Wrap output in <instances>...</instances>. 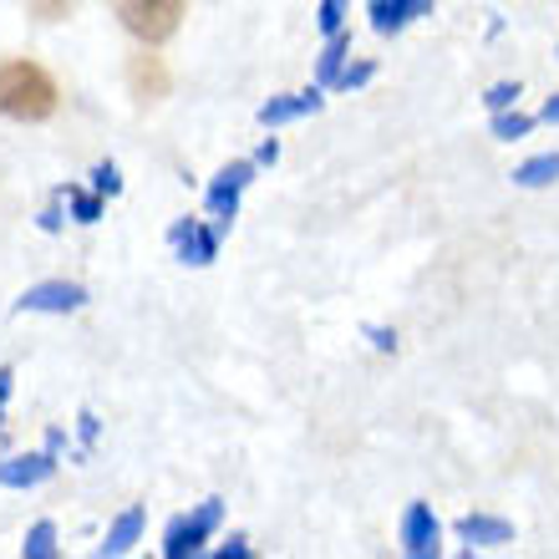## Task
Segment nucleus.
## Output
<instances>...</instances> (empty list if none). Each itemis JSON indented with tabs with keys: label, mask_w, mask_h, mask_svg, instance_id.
<instances>
[{
	"label": "nucleus",
	"mask_w": 559,
	"mask_h": 559,
	"mask_svg": "<svg viewBox=\"0 0 559 559\" xmlns=\"http://www.w3.org/2000/svg\"><path fill=\"white\" fill-rule=\"evenodd\" d=\"M57 112V82L36 61H5L0 67V118L46 122Z\"/></svg>",
	"instance_id": "f257e3e1"
},
{
	"label": "nucleus",
	"mask_w": 559,
	"mask_h": 559,
	"mask_svg": "<svg viewBox=\"0 0 559 559\" xmlns=\"http://www.w3.org/2000/svg\"><path fill=\"white\" fill-rule=\"evenodd\" d=\"M118 21L143 46H163L178 31V21H183V0H122Z\"/></svg>",
	"instance_id": "f03ea898"
},
{
	"label": "nucleus",
	"mask_w": 559,
	"mask_h": 559,
	"mask_svg": "<svg viewBox=\"0 0 559 559\" xmlns=\"http://www.w3.org/2000/svg\"><path fill=\"white\" fill-rule=\"evenodd\" d=\"M219 519H224V503L219 499H209V503H199L193 514L174 519V524H168V534H163V559H189V555H199V549L214 539Z\"/></svg>",
	"instance_id": "7ed1b4c3"
},
{
	"label": "nucleus",
	"mask_w": 559,
	"mask_h": 559,
	"mask_svg": "<svg viewBox=\"0 0 559 559\" xmlns=\"http://www.w3.org/2000/svg\"><path fill=\"white\" fill-rule=\"evenodd\" d=\"M250 178H254V163H245V158L229 163V168H219L214 183L204 189V209L219 224H229L239 214V199H245V189H250Z\"/></svg>",
	"instance_id": "20e7f679"
},
{
	"label": "nucleus",
	"mask_w": 559,
	"mask_h": 559,
	"mask_svg": "<svg viewBox=\"0 0 559 559\" xmlns=\"http://www.w3.org/2000/svg\"><path fill=\"white\" fill-rule=\"evenodd\" d=\"M15 306L36 310V316H72V310L87 306V290H82V285H72V280H41V285H31Z\"/></svg>",
	"instance_id": "39448f33"
},
{
	"label": "nucleus",
	"mask_w": 559,
	"mask_h": 559,
	"mask_svg": "<svg viewBox=\"0 0 559 559\" xmlns=\"http://www.w3.org/2000/svg\"><path fill=\"white\" fill-rule=\"evenodd\" d=\"M168 245H174V254L183 265H209V260L219 254V229H209V224H199V219H178L174 229H168Z\"/></svg>",
	"instance_id": "423d86ee"
},
{
	"label": "nucleus",
	"mask_w": 559,
	"mask_h": 559,
	"mask_svg": "<svg viewBox=\"0 0 559 559\" xmlns=\"http://www.w3.org/2000/svg\"><path fill=\"white\" fill-rule=\"evenodd\" d=\"M402 549L413 559H432L442 549V530L427 503H407V514H402Z\"/></svg>",
	"instance_id": "0eeeda50"
},
{
	"label": "nucleus",
	"mask_w": 559,
	"mask_h": 559,
	"mask_svg": "<svg viewBox=\"0 0 559 559\" xmlns=\"http://www.w3.org/2000/svg\"><path fill=\"white\" fill-rule=\"evenodd\" d=\"M57 473L51 453H21V457H0V488H36Z\"/></svg>",
	"instance_id": "6e6552de"
},
{
	"label": "nucleus",
	"mask_w": 559,
	"mask_h": 559,
	"mask_svg": "<svg viewBox=\"0 0 559 559\" xmlns=\"http://www.w3.org/2000/svg\"><path fill=\"white\" fill-rule=\"evenodd\" d=\"M128 87H133L138 103H158V97H168V67L153 51H138L128 61Z\"/></svg>",
	"instance_id": "1a4fd4ad"
},
{
	"label": "nucleus",
	"mask_w": 559,
	"mask_h": 559,
	"mask_svg": "<svg viewBox=\"0 0 559 559\" xmlns=\"http://www.w3.org/2000/svg\"><path fill=\"white\" fill-rule=\"evenodd\" d=\"M310 112H321V92H285V97H270V103L260 107V122L280 128V122L310 118Z\"/></svg>",
	"instance_id": "9d476101"
},
{
	"label": "nucleus",
	"mask_w": 559,
	"mask_h": 559,
	"mask_svg": "<svg viewBox=\"0 0 559 559\" xmlns=\"http://www.w3.org/2000/svg\"><path fill=\"white\" fill-rule=\"evenodd\" d=\"M457 534L468 539V549H493V545H509V539H514V530L493 514H463L457 519Z\"/></svg>",
	"instance_id": "9b49d317"
},
{
	"label": "nucleus",
	"mask_w": 559,
	"mask_h": 559,
	"mask_svg": "<svg viewBox=\"0 0 559 559\" xmlns=\"http://www.w3.org/2000/svg\"><path fill=\"white\" fill-rule=\"evenodd\" d=\"M432 0H371V26L382 31V36H392V31H402L413 15H423Z\"/></svg>",
	"instance_id": "f8f14e48"
},
{
	"label": "nucleus",
	"mask_w": 559,
	"mask_h": 559,
	"mask_svg": "<svg viewBox=\"0 0 559 559\" xmlns=\"http://www.w3.org/2000/svg\"><path fill=\"white\" fill-rule=\"evenodd\" d=\"M138 534H143V509H128V514L112 519V530L103 539V555H128L138 545Z\"/></svg>",
	"instance_id": "ddd939ff"
},
{
	"label": "nucleus",
	"mask_w": 559,
	"mask_h": 559,
	"mask_svg": "<svg viewBox=\"0 0 559 559\" xmlns=\"http://www.w3.org/2000/svg\"><path fill=\"white\" fill-rule=\"evenodd\" d=\"M514 183L519 189H549V183H559V153H539V158L519 163Z\"/></svg>",
	"instance_id": "4468645a"
},
{
	"label": "nucleus",
	"mask_w": 559,
	"mask_h": 559,
	"mask_svg": "<svg viewBox=\"0 0 559 559\" xmlns=\"http://www.w3.org/2000/svg\"><path fill=\"white\" fill-rule=\"evenodd\" d=\"M346 51H352V36H325V51L316 61V76H321V87H336V76L346 72Z\"/></svg>",
	"instance_id": "2eb2a0df"
},
{
	"label": "nucleus",
	"mask_w": 559,
	"mask_h": 559,
	"mask_svg": "<svg viewBox=\"0 0 559 559\" xmlns=\"http://www.w3.org/2000/svg\"><path fill=\"white\" fill-rule=\"evenodd\" d=\"M21 555H26V559H51V555H57V530H51L46 519H41V524H31Z\"/></svg>",
	"instance_id": "dca6fc26"
},
{
	"label": "nucleus",
	"mask_w": 559,
	"mask_h": 559,
	"mask_svg": "<svg viewBox=\"0 0 559 559\" xmlns=\"http://www.w3.org/2000/svg\"><path fill=\"white\" fill-rule=\"evenodd\" d=\"M530 128H534V118H524V112H493V138H503V143L524 138Z\"/></svg>",
	"instance_id": "f3484780"
},
{
	"label": "nucleus",
	"mask_w": 559,
	"mask_h": 559,
	"mask_svg": "<svg viewBox=\"0 0 559 559\" xmlns=\"http://www.w3.org/2000/svg\"><path fill=\"white\" fill-rule=\"evenodd\" d=\"M26 5H31V15H36V21H67L82 0H26Z\"/></svg>",
	"instance_id": "a211bd4d"
},
{
	"label": "nucleus",
	"mask_w": 559,
	"mask_h": 559,
	"mask_svg": "<svg viewBox=\"0 0 559 559\" xmlns=\"http://www.w3.org/2000/svg\"><path fill=\"white\" fill-rule=\"evenodd\" d=\"M92 183H97V193H122V174H118V163H97V174H92Z\"/></svg>",
	"instance_id": "6ab92c4d"
},
{
	"label": "nucleus",
	"mask_w": 559,
	"mask_h": 559,
	"mask_svg": "<svg viewBox=\"0 0 559 559\" xmlns=\"http://www.w3.org/2000/svg\"><path fill=\"white\" fill-rule=\"evenodd\" d=\"M341 21H346V0H321V31L325 36H336Z\"/></svg>",
	"instance_id": "aec40b11"
},
{
	"label": "nucleus",
	"mask_w": 559,
	"mask_h": 559,
	"mask_svg": "<svg viewBox=\"0 0 559 559\" xmlns=\"http://www.w3.org/2000/svg\"><path fill=\"white\" fill-rule=\"evenodd\" d=\"M519 103V82H499V87H488V107L493 112H509Z\"/></svg>",
	"instance_id": "412c9836"
},
{
	"label": "nucleus",
	"mask_w": 559,
	"mask_h": 559,
	"mask_svg": "<svg viewBox=\"0 0 559 559\" xmlns=\"http://www.w3.org/2000/svg\"><path fill=\"white\" fill-rule=\"evenodd\" d=\"M72 214L82 224H92L97 214H103V199H97V193H72Z\"/></svg>",
	"instance_id": "4be33fe9"
},
{
	"label": "nucleus",
	"mask_w": 559,
	"mask_h": 559,
	"mask_svg": "<svg viewBox=\"0 0 559 559\" xmlns=\"http://www.w3.org/2000/svg\"><path fill=\"white\" fill-rule=\"evenodd\" d=\"M367 76H371V67H346V72L336 76V87H346V92H352V87H361Z\"/></svg>",
	"instance_id": "5701e85b"
},
{
	"label": "nucleus",
	"mask_w": 559,
	"mask_h": 559,
	"mask_svg": "<svg viewBox=\"0 0 559 559\" xmlns=\"http://www.w3.org/2000/svg\"><path fill=\"white\" fill-rule=\"evenodd\" d=\"M219 555H224V559H229V555H235V559H245V555H250V539H239V534H235L229 545H219Z\"/></svg>",
	"instance_id": "b1692460"
},
{
	"label": "nucleus",
	"mask_w": 559,
	"mask_h": 559,
	"mask_svg": "<svg viewBox=\"0 0 559 559\" xmlns=\"http://www.w3.org/2000/svg\"><path fill=\"white\" fill-rule=\"evenodd\" d=\"M280 158V143H275V138H265V143H260V158H254V163H275Z\"/></svg>",
	"instance_id": "393cba45"
},
{
	"label": "nucleus",
	"mask_w": 559,
	"mask_h": 559,
	"mask_svg": "<svg viewBox=\"0 0 559 559\" xmlns=\"http://www.w3.org/2000/svg\"><path fill=\"white\" fill-rule=\"evenodd\" d=\"M11 382H15V377H11V367H0V402L11 397Z\"/></svg>",
	"instance_id": "a878e982"
},
{
	"label": "nucleus",
	"mask_w": 559,
	"mask_h": 559,
	"mask_svg": "<svg viewBox=\"0 0 559 559\" xmlns=\"http://www.w3.org/2000/svg\"><path fill=\"white\" fill-rule=\"evenodd\" d=\"M545 122H559V97H549L545 103Z\"/></svg>",
	"instance_id": "bb28decb"
},
{
	"label": "nucleus",
	"mask_w": 559,
	"mask_h": 559,
	"mask_svg": "<svg viewBox=\"0 0 559 559\" xmlns=\"http://www.w3.org/2000/svg\"><path fill=\"white\" fill-rule=\"evenodd\" d=\"M0 438H5V417H0Z\"/></svg>",
	"instance_id": "cd10ccee"
}]
</instances>
